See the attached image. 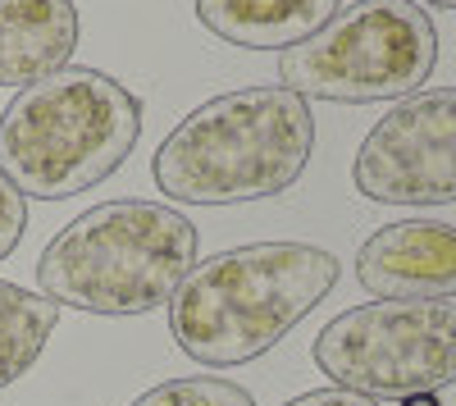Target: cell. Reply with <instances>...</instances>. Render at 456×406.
<instances>
[{
	"label": "cell",
	"instance_id": "6da1fadb",
	"mask_svg": "<svg viewBox=\"0 0 456 406\" xmlns=\"http://www.w3.org/2000/svg\"><path fill=\"white\" fill-rule=\"evenodd\" d=\"M338 256L315 242H247L197 261L169 297L178 352L210 370H233L279 347L338 288Z\"/></svg>",
	"mask_w": 456,
	"mask_h": 406
},
{
	"label": "cell",
	"instance_id": "7a4b0ae2",
	"mask_svg": "<svg viewBox=\"0 0 456 406\" xmlns=\"http://www.w3.org/2000/svg\"><path fill=\"white\" fill-rule=\"evenodd\" d=\"M315 156L311 101L288 87L210 96L151 156L156 188L178 206H238L288 192Z\"/></svg>",
	"mask_w": 456,
	"mask_h": 406
},
{
	"label": "cell",
	"instance_id": "3957f363",
	"mask_svg": "<svg viewBox=\"0 0 456 406\" xmlns=\"http://www.w3.org/2000/svg\"><path fill=\"white\" fill-rule=\"evenodd\" d=\"M197 224L160 201H101L64 224L37 261L42 297L87 315L169 306L197 265Z\"/></svg>",
	"mask_w": 456,
	"mask_h": 406
},
{
	"label": "cell",
	"instance_id": "277c9868",
	"mask_svg": "<svg viewBox=\"0 0 456 406\" xmlns=\"http://www.w3.org/2000/svg\"><path fill=\"white\" fill-rule=\"evenodd\" d=\"M142 137V101L101 69H60L0 115V174L23 197L64 201L124 169Z\"/></svg>",
	"mask_w": 456,
	"mask_h": 406
},
{
	"label": "cell",
	"instance_id": "5b68a950",
	"mask_svg": "<svg viewBox=\"0 0 456 406\" xmlns=\"http://www.w3.org/2000/svg\"><path fill=\"white\" fill-rule=\"evenodd\" d=\"M438 64V28L415 0H356L338 10L315 37L279 55V87L333 101H406Z\"/></svg>",
	"mask_w": 456,
	"mask_h": 406
},
{
	"label": "cell",
	"instance_id": "8992f818",
	"mask_svg": "<svg viewBox=\"0 0 456 406\" xmlns=\"http://www.w3.org/2000/svg\"><path fill=\"white\" fill-rule=\"evenodd\" d=\"M315 365L374 402H406L456 384V302H365L333 315L311 347Z\"/></svg>",
	"mask_w": 456,
	"mask_h": 406
},
{
	"label": "cell",
	"instance_id": "52a82bcc",
	"mask_svg": "<svg viewBox=\"0 0 456 406\" xmlns=\"http://www.w3.org/2000/svg\"><path fill=\"white\" fill-rule=\"evenodd\" d=\"M352 183L379 206H456V87L397 101L365 133Z\"/></svg>",
	"mask_w": 456,
	"mask_h": 406
},
{
	"label": "cell",
	"instance_id": "ba28073f",
	"mask_svg": "<svg viewBox=\"0 0 456 406\" xmlns=\"http://www.w3.org/2000/svg\"><path fill=\"white\" fill-rule=\"evenodd\" d=\"M356 283L379 302H452L456 229L438 219H397L356 251Z\"/></svg>",
	"mask_w": 456,
	"mask_h": 406
},
{
	"label": "cell",
	"instance_id": "9c48e42d",
	"mask_svg": "<svg viewBox=\"0 0 456 406\" xmlns=\"http://www.w3.org/2000/svg\"><path fill=\"white\" fill-rule=\"evenodd\" d=\"M78 37L73 0H0V87H32L69 69Z\"/></svg>",
	"mask_w": 456,
	"mask_h": 406
},
{
	"label": "cell",
	"instance_id": "30bf717a",
	"mask_svg": "<svg viewBox=\"0 0 456 406\" xmlns=\"http://www.w3.org/2000/svg\"><path fill=\"white\" fill-rule=\"evenodd\" d=\"M338 10L342 0H197L201 28L242 51H292Z\"/></svg>",
	"mask_w": 456,
	"mask_h": 406
},
{
	"label": "cell",
	"instance_id": "8fae6325",
	"mask_svg": "<svg viewBox=\"0 0 456 406\" xmlns=\"http://www.w3.org/2000/svg\"><path fill=\"white\" fill-rule=\"evenodd\" d=\"M55 324H60V306L51 297L0 279V393L19 384L42 361Z\"/></svg>",
	"mask_w": 456,
	"mask_h": 406
},
{
	"label": "cell",
	"instance_id": "7c38bea8",
	"mask_svg": "<svg viewBox=\"0 0 456 406\" xmlns=\"http://www.w3.org/2000/svg\"><path fill=\"white\" fill-rule=\"evenodd\" d=\"M133 406H256V397L219 375H187V379H165L146 388Z\"/></svg>",
	"mask_w": 456,
	"mask_h": 406
},
{
	"label": "cell",
	"instance_id": "4fadbf2b",
	"mask_svg": "<svg viewBox=\"0 0 456 406\" xmlns=\"http://www.w3.org/2000/svg\"><path fill=\"white\" fill-rule=\"evenodd\" d=\"M23 229H28V197L0 174V261L14 256V247L23 242Z\"/></svg>",
	"mask_w": 456,
	"mask_h": 406
},
{
	"label": "cell",
	"instance_id": "5bb4252c",
	"mask_svg": "<svg viewBox=\"0 0 456 406\" xmlns=\"http://www.w3.org/2000/svg\"><path fill=\"white\" fill-rule=\"evenodd\" d=\"M283 406H379V402L361 397V393H347V388H311V393H301Z\"/></svg>",
	"mask_w": 456,
	"mask_h": 406
},
{
	"label": "cell",
	"instance_id": "9a60e30c",
	"mask_svg": "<svg viewBox=\"0 0 456 406\" xmlns=\"http://www.w3.org/2000/svg\"><path fill=\"white\" fill-rule=\"evenodd\" d=\"M415 5H434V10H456V0H415Z\"/></svg>",
	"mask_w": 456,
	"mask_h": 406
},
{
	"label": "cell",
	"instance_id": "2e32d148",
	"mask_svg": "<svg viewBox=\"0 0 456 406\" xmlns=\"http://www.w3.org/2000/svg\"><path fill=\"white\" fill-rule=\"evenodd\" d=\"M406 406H434V393H425V397H406Z\"/></svg>",
	"mask_w": 456,
	"mask_h": 406
}]
</instances>
